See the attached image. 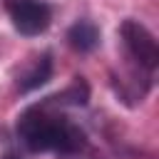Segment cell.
Wrapping results in <instances>:
<instances>
[{
    "label": "cell",
    "instance_id": "obj_3",
    "mask_svg": "<svg viewBox=\"0 0 159 159\" xmlns=\"http://www.w3.org/2000/svg\"><path fill=\"white\" fill-rule=\"evenodd\" d=\"M5 5H7V12H10L15 30L27 37L45 32L52 20V12L42 0H7Z\"/></svg>",
    "mask_w": 159,
    "mask_h": 159
},
{
    "label": "cell",
    "instance_id": "obj_1",
    "mask_svg": "<svg viewBox=\"0 0 159 159\" xmlns=\"http://www.w3.org/2000/svg\"><path fill=\"white\" fill-rule=\"evenodd\" d=\"M17 134L30 152H60L77 154L84 149V132L62 114L47 109V104H35L25 109L17 119Z\"/></svg>",
    "mask_w": 159,
    "mask_h": 159
},
{
    "label": "cell",
    "instance_id": "obj_6",
    "mask_svg": "<svg viewBox=\"0 0 159 159\" xmlns=\"http://www.w3.org/2000/svg\"><path fill=\"white\" fill-rule=\"evenodd\" d=\"M87 99H89V87H87V82H84L82 77H75V82H72L65 92L50 97V102H57V104H75V107L87 104Z\"/></svg>",
    "mask_w": 159,
    "mask_h": 159
},
{
    "label": "cell",
    "instance_id": "obj_5",
    "mask_svg": "<svg viewBox=\"0 0 159 159\" xmlns=\"http://www.w3.org/2000/svg\"><path fill=\"white\" fill-rule=\"evenodd\" d=\"M67 40H70V45H72L77 52H92V50L99 45V27H97L92 20H77V22L70 27Z\"/></svg>",
    "mask_w": 159,
    "mask_h": 159
},
{
    "label": "cell",
    "instance_id": "obj_2",
    "mask_svg": "<svg viewBox=\"0 0 159 159\" xmlns=\"http://www.w3.org/2000/svg\"><path fill=\"white\" fill-rule=\"evenodd\" d=\"M119 35L129 50V55L147 70H154L159 65V47H157V40L154 35L139 22V20H124L119 25Z\"/></svg>",
    "mask_w": 159,
    "mask_h": 159
},
{
    "label": "cell",
    "instance_id": "obj_7",
    "mask_svg": "<svg viewBox=\"0 0 159 159\" xmlns=\"http://www.w3.org/2000/svg\"><path fill=\"white\" fill-rule=\"evenodd\" d=\"M5 159H17V157L15 154H5Z\"/></svg>",
    "mask_w": 159,
    "mask_h": 159
},
{
    "label": "cell",
    "instance_id": "obj_4",
    "mask_svg": "<svg viewBox=\"0 0 159 159\" xmlns=\"http://www.w3.org/2000/svg\"><path fill=\"white\" fill-rule=\"evenodd\" d=\"M50 75H52V57H50V52H42V55H37V57L27 65V70L17 77V89H20V92L37 89L40 84H45V82L50 80Z\"/></svg>",
    "mask_w": 159,
    "mask_h": 159
}]
</instances>
